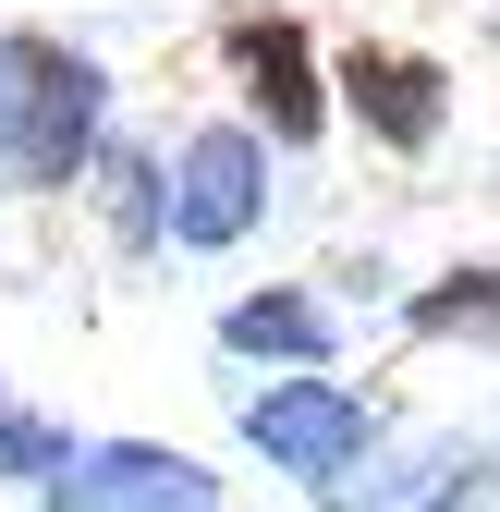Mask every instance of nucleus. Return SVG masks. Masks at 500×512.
<instances>
[{
	"mask_svg": "<svg viewBox=\"0 0 500 512\" xmlns=\"http://www.w3.org/2000/svg\"><path fill=\"white\" fill-rule=\"evenodd\" d=\"M122 122V61L74 25H0V196L74 208Z\"/></svg>",
	"mask_w": 500,
	"mask_h": 512,
	"instance_id": "1",
	"label": "nucleus"
},
{
	"mask_svg": "<svg viewBox=\"0 0 500 512\" xmlns=\"http://www.w3.org/2000/svg\"><path fill=\"white\" fill-rule=\"evenodd\" d=\"M488 452H500V439H488Z\"/></svg>",
	"mask_w": 500,
	"mask_h": 512,
	"instance_id": "12",
	"label": "nucleus"
},
{
	"mask_svg": "<svg viewBox=\"0 0 500 512\" xmlns=\"http://www.w3.org/2000/svg\"><path fill=\"white\" fill-rule=\"evenodd\" d=\"M159 147H171V256H244V244H269L293 159L257 135V122L196 110V122H171Z\"/></svg>",
	"mask_w": 500,
	"mask_h": 512,
	"instance_id": "5",
	"label": "nucleus"
},
{
	"mask_svg": "<svg viewBox=\"0 0 500 512\" xmlns=\"http://www.w3.org/2000/svg\"><path fill=\"white\" fill-rule=\"evenodd\" d=\"M208 74H220V110L257 122L281 159H318L342 135L330 110V37L305 0H220L208 13Z\"/></svg>",
	"mask_w": 500,
	"mask_h": 512,
	"instance_id": "2",
	"label": "nucleus"
},
{
	"mask_svg": "<svg viewBox=\"0 0 500 512\" xmlns=\"http://www.w3.org/2000/svg\"><path fill=\"white\" fill-rule=\"evenodd\" d=\"M86 232H98V256L110 269H159L171 256V147L147 135V122H110V147H98V171H86Z\"/></svg>",
	"mask_w": 500,
	"mask_h": 512,
	"instance_id": "8",
	"label": "nucleus"
},
{
	"mask_svg": "<svg viewBox=\"0 0 500 512\" xmlns=\"http://www.w3.org/2000/svg\"><path fill=\"white\" fill-rule=\"evenodd\" d=\"M74 439H86L74 415H49L25 378H0V488H25V500H37L61 464H74Z\"/></svg>",
	"mask_w": 500,
	"mask_h": 512,
	"instance_id": "10",
	"label": "nucleus"
},
{
	"mask_svg": "<svg viewBox=\"0 0 500 512\" xmlns=\"http://www.w3.org/2000/svg\"><path fill=\"white\" fill-rule=\"evenodd\" d=\"M330 110H342V135L366 159H391V171H427L452 147V122H464V74L427 37H391V25H354L330 37Z\"/></svg>",
	"mask_w": 500,
	"mask_h": 512,
	"instance_id": "4",
	"label": "nucleus"
},
{
	"mask_svg": "<svg viewBox=\"0 0 500 512\" xmlns=\"http://www.w3.org/2000/svg\"><path fill=\"white\" fill-rule=\"evenodd\" d=\"M25 512H220V464L196 439H147V427H86Z\"/></svg>",
	"mask_w": 500,
	"mask_h": 512,
	"instance_id": "6",
	"label": "nucleus"
},
{
	"mask_svg": "<svg viewBox=\"0 0 500 512\" xmlns=\"http://www.w3.org/2000/svg\"><path fill=\"white\" fill-rule=\"evenodd\" d=\"M488 13H500V0H488Z\"/></svg>",
	"mask_w": 500,
	"mask_h": 512,
	"instance_id": "11",
	"label": "nucleus"
},
{
	"mask_svg": "<svg viewBox=\"0 0 500 512\" xmlns=\"http://www.w3.org/2000/svg\"><path fill=\"white\" fill-rule=\"evenodd\" d=\"M391 330L427 354H500V256H440L427 281H403Z\"/></svg>",
	"mask_w": 500,
	"mask_h": 512,
	"instance_id": "9",
	"label": "nucleus"
},
{
	"mask_svg": "<svg viewBox=\"0 0 500 512\" xmlns=\"http://www.w3.org/2000/svg\"><path fill=\"white\" fill-rule=\"evenodd\" d=\"M220 512H232V500H220Z\"/></svg>",
	"mask_w": 500,
	"mask_h": 512,
	"instance_id": "13",
	"label": "nucleus"
},
{
	"mask_svg": "<svg viewBox=\"0 0 500 512\" xmlns=\"http://www.w3.org/2000/svg\"><path fill=\"white\" fill-rule=\"evenodd\" d=\"M342 342H354V317L330 305V281H318V269H293V281H244V293H220V317H208V354H220V366H244V378L342 366Z\"/></svg>",
	"mask_w": 500,
	"mask_h": 512,
	"instance_id": "7",
	"label": "nucleus"
},
{
	"mask_svg": "<svg viewBox=\"0 0 500 512\" xmlns=\"http://www.w3.org/2000/svg\"><path fill=\"white\" fill-rule=\"evenodd\" d=\"M391 439V403L379 391H354L342 366H293V378H232V452L305 488V500H330L366 452Z\"/></svg>",
	"mask_w": 500,
	"mask_h": 512,
	"instance_id": "3",
	"label": "nucleus"
}]
</instances>
